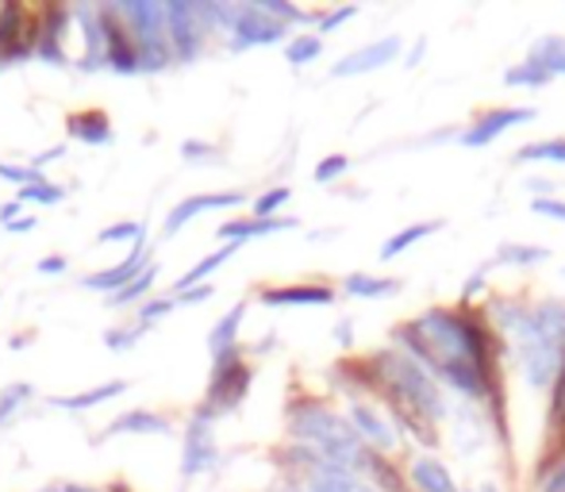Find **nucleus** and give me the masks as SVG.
<instances>
[{
	"label": "nucleus",
	"instance_id": "nucleus-1",
	"mask_svg": "<svg viewBox=\"0 0 565 492\" xmlns=\"http://www.w3.org/2000/svg\"><path fill=\"white\" fill-rule=\"evenodd\" d=\"M492 319L500 324V331L512 339V350H515V362H520V373L531 389L539 393H551L554 378L562 373L565 365V350L554 347L535 324V308L520 300H492Z\"/></svg>",
	"mask_w": 565,
	"mask_h": 492
},
{
	"label": "nucleus",
	"instance_id": "nucleus-2",
	"mask_svg": "<svg viewBox=\"0 0 565 492\" xmlns=\"http://www.w3.org/2000/svg\"><path fill=\"white\" fill-rule=\"evenodd\" d=\"M370 365L377 370V393H381L384 401L408 404V408H415L420 416H427L431 424L446 416V396H443V389H438V381L431 378L415 358H408L404 350H396V347L373 350Z\"/></svg>",
	"mask_w": 565,
	"mask_h": 492
},
{
	"label": "nucleus",
	"instance_id": "nucleus-3",
	"mask_svg": "<svg viewBox=\"0 0 565 492\" xmlns=\"http://www.w3.org/2000/svg\"><path fill=\"white\" fill-rule=\"evenodd\" d=\"M123 15V23L131 28L139 43V69L143 74H159V69L174 66V46H170V28H166V4L154 0H131V4H116Z\"/></svg>",
	"mask_w": 565,
	"mask_h": 492
},
{
	"label": "nucleus",
	"instance_id": "nucleus-4",
	"mask_svg": "<svg viewBox=\"0 0 565 492\" xmlns=\"http://www.w3.org/2000/svg\"><path fill=\"white\" fill-rule=\"evenodd\" d=\"M250 385H254V370H250L247 362H242L239 347L235 350H224L219 358H211V378H208V408L216 412V416H224V412H235L242 401H247Z\"/></svg>",
	"mask_w": 565,
	"mask_h": 492
},
{
	"label": "nucleus",
	"instance_id": "nucleus-5",
	"mask_svg": "<svg viewBox=\"0 0 565 492\" xmlns=\"http://www.w3.org/2000/svg\"><path fill=\"white\" fill-rule=\"evenodd\" d=\"M39 39V8H28L20 0L0 4V62H28L35 54Z\"/></svg>",
	"mask_w": 565,
	"mask_h": 492
},
{
	"label": "nucleus",
	"instance_id": "nucleus-6",
	"mask_svg": "<svg viewBox=\"0 0 565 492\" xmlns=\"http://www.w3.org/2000/svg\"><path fill=\"white\" fill-rule=\"evenodd\" d=\"M97 23H100V39H105V66L123 77L143 74V69H139V43H135V35H131L128 23H123L120 8L100 4Z\"/></svg>",
	"mask_w": 565,
	"mask_h": 492
},
{
	"label": "nucleus",
	"instance_id": "nucleus-7",
	"mask_svg": "<svg viewBox=\"0 0 565 492\" xmlns=\"http://www.w3.org/2000/svg\"><path fill=\"white\" fill-rule=\"evenodd\" d=\"M211 419H216V412H211L208 404L196 408L193 419H188L185 447H182V473L185 478H200V473L216 470L219 450H216V435H211Z\"/></svg>",
	"mask_w": 565,
	"mask_h": 492
},
{
	"label": "nucleus",
	"instance_id": "nucleus-8",
	"mask_svg": "<svg viewBox=\"0 0 565 492\" xmlns=\"http://www.w3.org/2000/svg\"><path fill=\"white\" fill-rule=\"evenodd\" d=\"M166 28H170V46H174V62H193L204 51V35L208 23L200 15V4L188 0H170L166 4Z\"/></svg>",
	"mask_w": 565,
	"mask_h": 492
},
{
	"label": "nucleus",
	"instance_id": "nucleus-9",
	"mask_svg": "<svg viewBox=\"0 0 565 492\" xmlns=\"http://www.w3.org/2000/svg\"><path fill=\"white\" fill-rule=\"evenodd\" d=\"M289 35V28L273 15H265L258 4H239L231 28V51H250V46H273Z\"/></svg>",
	"mask_w": 565,
	"mask_h": 492
},
{
	"label": "nucleus",
	"instance_id": "nucleus-10",
	"mask_svg": "<svg viewBox=\"0 0 565 492\" xmlns=\"http://www.w3.org/2000/svg\"><path fill=\"white\" fill-rule=\"evenodd\" d=\"M535 108H489L485 116H477L466 131H458V143L466 146H489L492 139H500L508 128H520V123L535 120Z\"/></svg>",
	"mask_w": 565,
	"mask_h": 492
},
{
	"label": "nucleus",
	"instance_id": "nucleus-11",
	"mask_svg": "<svg viewBox=\"0 0 565 492\" xmlns=\"http://www.w3.org/2000/svg\"><path fill=\"white\" fill-rule=\"evenodd\" d=\"M400 46H404V43H400V35H381V39H373V43H366V46H358V51L343 54V58L332 66V77H358V74H373V69L389 66V62L396 58Z\"/></svg>",
	"mask_w": 565,
	"mask_h": 492
},
{
	"label": "nucleus",
	"instance_id": "nucleus-12",
	"mask_svg": "<svg viewBox=\"0 0 565 492\" xmlns=\"http://www.w3.org/2000/svg\"><path fill=\"white\" fill-rule=\"evenodd\" d=\"M151 265V250H146V243H135L131 247V254H123L116 265H108V270H100V273H89V277L82 281L89 293H108V296H116L123 285H131V281L139 277V273Z\"/></svg>",
	"mask_w": 565,
	"mask_h": 492
},
{
	"label": "nucleus",
	"instance_id": "nucleus-13",
	"mask_svg": "<svg viewBox=\"0 0 565 492\" xmlns=\"http://www.w3.org/2000/svg\"><path fill=\"white\" fill-rule=\"evenodd\" d=\"M247 205V193L242 189H227V193H200V197H185L182 205L170 208L166 223H162V236H177L193 216H204V212H216V208H239Z\"/></svg>",
	"mask_w": 565,
	"mask_h": 492
},
{
	"label": "nucleus",
	"instance_id": "nucleus-14",
	"mask_svg": "<svg viewBox=\"0 0 565 492\" xmlns=\"http://www.w3.org/2000/svg\"><path fill=\"white\" fill-rule=\"evenodd\" d=\"M347 419H350V427H355V431L366 439V447H373L377 455H389V450H396V447H400L396 427H392L389 419H384L381 412L373 408V404H366V401H350Z\"/></svg>",
	"mask_w": 565,
	"mask_h": 492
},
{
	"label": "nucleus",
	"instance_id": "nucleus-15",
	"mask_svg": "<svg viewBox=\"0 0 565 492\" xmlns=\"http://www.w3.org/2000/svg\"><path fill=\"white\" fill-rule=\"evenodd\" d=\"M258 300L265 308H316V304H335V288L324 285V281H301V285H273V288H262Z\"/></svg>",
	"mask_w": 565,
	"mask_h": 492
},
{
	"label": "nucleus",
	"instance_id": "nucleus-16",
	"mask_svg": "<svg viewBox=\"0 0 565 492\" xmlns=\"http://www.w3.org/2000/svg\"><path fill=\"white\" fill-rule=\"evenodd\" d=\"M301 228V220H293V216H273V220H227L216 228L219 239H227V243H247V239H262V236H278V231H296Z\"/></svg>",
	"mask_w": 565,
	"mask_h": 492
},
{
	"label": "nucleus",
	"instance_id": "nucleus-17",
	"mask_svg": "<svg viewBox=\"0 0 565 492\" xmlns=\"http://www.w3.org/2000/svg\"><path fill=\"white\" fill-rule=\"evenodd\" d=\"M66 131H69V139H82L85 146H108V143H112V120H108V112H100V108L74 112L66 120Z\"/></svg>",
	"mask_w": 565,
	"mask_h": 492
},
{
	"label": "nucleus",
	"instance_id": "nucleus-18",
	"mask_svg": "<svg viewBox=\"0 0 565 492\" xmlns=\"http://www.w3.org/2000/svg\"><path fill=\"white\" fill-rule=\"evenodd\" d=\"M166 431H170V419L166 416L135 408V412H123V416H116L100 439H116V435H166Z\"/></svg>",
	"mask_w": 565,
	"mask_h": 492
},
{
	"label": "nucleus",
	"instance_id": "nucleus-19",
	"mask_svg": "<svg viewBox=\"0 0 565 492\" xmlns=\"http://www.w3.org/2000/svg\"><path fill=\"white\" fill-rule=\"evenodd\" d=\"M123 393H128V381H105V385H93L74 396H51V404L62 412H85V408H97V404H105V401H116V396H123Z\"/></svg>",
	"mask_w": 565,
	"mask_h": 492
},
{
	"label": "nucleus",
	"instance_id": "nucleus-20",
	"mask_svg": "<svg viewBox=\"0 0 565 492\" xmlns=\"http://www.w3.org/2000/svg\"><path fill=\"white\" fill-rule=\"evenodd\" d=\"M412 485L420 492H458V485H454L450 470H446L438 458L423 455L412 462Z\"/></svg>",
	"mask_w": 565,
	"mask_h": 492
},
{
	"label": "nucleus",
	"instance_id": "nucleus-21",
	"mask_svg": "<svg viewBox=\"0 0 565 492\" xmlns=\"http://www.w3.org/2000/svg\"><path fill=\"white\" fill-rule=\"evenodd\" d=\"M308 489L312 492H377L373 485H366L358 473H347V470H335L332 462H324L316 473L308 478Z\"/></svg>",
	"mask_w": 565,
	"mask_h": 492
},
{
	"label": "nucleus",
	"instance_id": "nucleus-22",
	"mask_svg": "<svg viewBox=\"0 0 565 492\" xmlns=\"http://www.w3.org/2000/svg\"><path fill=\"white\" fill-rule=\"evenodd\" d=\"M435 231H443V220H420V223H408V228H400L396 236L384 239L381 247V262H392V258H400L404 250H412L415 243H423L427 236H435Z\"/></svg>",
	"mask_w": 565,
	"mask_h": 492
},
{
	"label": "nucleus",
	"instance_id": "nucleus-23",
	"mask_svg": "<svg viewBox=\"0 0 565 492\" xmlns=\"http://www.w3.org/2000/svg\"><path fill=\"white\" fill-rule=\"evenodd\" d=\"M343 293L362 296V300H381V296L400 293V281L396 277H373V273H347V277H343Z\"/></svg>",
	"mask_w": 565,
	"mask_h": 492
},
{
	"label": "nucleus",
	"instance_id": "nucleus-24",
	"mask_svg": "<svg viewBox=\"0 0 565 492\" xmlns=\"http://www.w3.org/2000/svg\"><path fill=\"white\" fill-rule=\"evenodd\" d=\"M235 254H239V243H224V250H216V254L200 258V262H196L193 270H185L182 277L174 281V296H182V293H188V288H196L204 277H208V273H216L224 262H231Z\"/></svg>",
	"mask_w": 565,
	"mask_h": 492
},
{
	"label": "nucleus",
	"instance_id": "nucleus-25",
	"mask_svg": "<svg viewBox=\"0 0 565 492\" xmlns=\"http://www.w3.org/2000/svg\"><path fill=\"white\" fill-rule=\"evenodd\" d=\"M242 311H247V304H235V308L227 311V316L219 319L216 327H211V335H208V350H211V358H219V354H224V350H235V347H239Z\"/></svg>",
	"mask_w": 565,
	"mask_h": 492
},
{
	"label": "nucleus",
	"instance_id": "nucleus-26",
	"mask_svg": "<svg viewBox=\"0 0 565 492\" xmlns=\"http://www.w3.org/2000/svg\"><path fill=\"white\" fill-rule=\"evenodd\" d=\"M535 324L554 347L565 350V304L562 300H543L535 304Z\"/></svg>",
	"mask_w": 565,
	"mask_h": 492
},
{
	"label": "nucleus",
	"instance_id": "nucleus-27",
	"mask_svg": "<svg viewBox=\"0 0 565 492\" xmlns=\"http://www.w3.org/2000/svg\"><path fill=\"white\" fill-rule=\"evenodd\" d=\"M512 162L515 166H528V162H554V166H565V139H539V143H523Z\"/></svg>",
	"mask_w": 565,
	"mask_h": 492
},
{
	"label": "nucleus",
	"instance_id": "nucleus-28",
	"mask_svg": "<svg viewBox=\"0 0 565 492\" xmlns=\"http://www.w3.org/2000/svg\"><path fill=\"white\" fill-rule=\"evenodd\" d=\"M531 62L546 69V74H565V39L562 35H543L531 46Z\"/></svg>",
	"mask_w": 565,
	"mask_h": 492
},
{
	"label": "nucleus",
	"instance_id": "nucleus-29",
	"mask_svg": "<svg viewBox=\"0 0 565 492\" xmlns=\"http://www.w3.org/2000/svg\"><path fill=\"white\" fill-rule=\"evenodd\" d=\"M373 478V489L377 492H408V481H404V473H400V466H392L384 455H377L373 450V458H370V470H366Z\"/></svg>",
	"mask_w": 565,
	"mask_h": 492
},
{
	"label": "nucleus",
	"instance_id": "nucleus-30",
	"mask_svg": "<svg viewBox=\"0 0 565 492\" xmlns=\"http://www.w3.org/2000/svg\"><path fill=\"white\" fill-rule=\"evenodd\" d=\"M504 85H512V89H543V85H551V74H546L539 62H523V66H512L504 74Z\"/></svg>",
	"mask_w": 565,
	"mask_h": 492
},
{
	"label": "nucleus",
	"instance_id": "nucleus-31",
	"mask_svg": "<svg viewBox=\"0 0 565 492\" xmlns=\"http://www.w3.org/2000/svg\"><path fill=\"white\" fill-rule=\"evenodd\" d=\"M551 258V250L546 247H523V243H504L497 247V262L500 265H539Z\"/></svg>",
	"mask_w": 565,
	"mask_h": 492
},
{
	"label": "nucleus",
	"instance_id": "nucleus-32",
	"mask_svg": "<svg viewBox=\"0 0 565 492\" xmlns=\"http://www.w3.org/2000/svg\"><path fill=\"white\" fill-rule=\"evenodd\" d=\"M319 54H324V39L319 35H296L285 43V58L289 66H308V62H316Z\"/></svg>",
	"mask_w": 565,
	"mask_h": 492
},
{
	"label": "nucleus",
	"instance_id": "nucleus-33",
	"mask_svg": "<svg viewBox=\"0 0 565 492\" xmlns=\"http://www.w3.org/2000/svg\"><path fill=\"white\" fill-rule=\"evenodd\" d=\"M154 277H159V265L151 262L143 273H139L135 281H131V285H123L120 293L112 296V304H143V300H146V293L154 288Z\"/></svg>",
	"mask_w": 565,
	"mask_h": 492
},
{
	"label": "nucleus",
	"instance_id": "nucleus-34",
	"mask_svg": "<svg viewBox=\"0 0 565 492\" xmlns=\"http://www.w3.org/2000/svg\"><path fill=\"white\" fill-rule=\"evenodd\" d=\"M66 200V189L54 182H35V185H23L20 189V205H62Z\"/></svg>",
	"mask_w": 565,
	"mask_h": 492
},
{
	"label": "nucleus",
	"instance_id": "nucleus-35",
	"mask_svg": "<svg viewBox=\"0 0 565 492\" xmlns=\"http://www.w3.org/2000/svg\"><path fill=\"white\" fill-rule=\"evenodd\" d=\"M289 197H293L289 185H273V189H265L262 197H254V220H273L278 208L289 205Z\"/></svg>",
	"mask_w": 565,
	"mask_h": 492
},
{
	"label": "nucleus",
	"instance_id": "nucleus-36",
	"mask_svg": "<svg viewBox=\"0 0 565 492\" xmlns=\"http://www.w3.org/2000/svg\"><path fill=\"white\" fill-rule=\"evenodd\" d=\"M143 236H146V228L139 220H120V223H112V228H105L100 231V243H143Z\"/></svg>",
	"mask_w": 565,
	"mask_h": 492
},
{
	"label": "nucleus",
	"instance_id": "nucleus-37",
	"mask_svg": "<svg viewBox=\"0 0 565 492\" xmlns=\"http://www.w3.org/2000/svg\"><path fill=\"white\" fill-rule=\"evenodd\" d=\"M23 401H31V385H8L4 393H0V427L23 408Z\"/></svg>",
	"mask_w": 565,
	"mask_h": 492
},
{
	"label": "nucleus",
	"instance_id": "nucleus-38",
	"mask_svg": "<svg viewBox=\"0 0 565 492\" xmlns=\"http://www.w3.org/2000/svg\"><path fill=\"white\" fill-rule=\"evenodd\" d=\"M551 431L565 435V365H562V373L554 378V385H551Z\"/></svg>",
	"mask_w": 565,
	"mask_h": 492
},
{
	"label": "nucleus",
	"instance_id": "nucleus-39",
	"mask_svg": "<svg viewBox=\"0 0 565 492\" xmlns=\"http://www.w3.org/2000/svg\"><path fill=\"white\" fill-rule=\"evenodd\" d=\"M174 308H177L174 296H162V300H143V304H139V327H143V331H146V327H151V324H159V319H166Z\"/></svg>",
	"mask_w": 565,
	"mask_h": 492
},
{
	"label": "nucleus",
	"instance_id": "nucleus-40",
	"mask_svg": "<svg viewBox=\"0 0 565 492\" xmlns=\"http://www.w3.org/2000/svg\"><path fill=\"white\" fill-rule=\"evenodd\" d=\"M350 170V158L347 154H327L324 162L316 166V182L319 185H327V182H335V177H343Z\"/></svg>",
	"mask_w": 565,
	"mask_h": 492
},
{
	"label": "nucleus",
	"instance_id": "nucleus-41",
	"mask_svg": "<svg viewBox=\"0 0 565 492\" xmlns=\"http://www.w3.org/2000/svg\"><path fill=\"white\" fill-rule=\"evenodd\" d=\"M0 177L4 182H12V185H35V182H43V174H35L31 166H15V162H0Z\"/></svg>",
	"mask_w": 565,
	"mask_h": 492
},
{
	"label": "nucleus",
	"instance_id": "nucleus-42",
	"mask_svg": "<svg viewBox=\"0 0 565 492\" xmlns=\"http://www.w3.org/2000/svg\"><path fill=\"white\" fill-rule=\"evenodd\" d=\"M139 335H143V327H112V331H105V342L108 350H131L139 342Z\"/></svg>",
	"mask_w": 565,
	"mask_h": 492
},
{
	"label": "nucleus",
	"instance_id": "nucleus-43",
	"mask_svg": "<svg viewBox=\"0 0 565 492\" xmlns=\"http://www.w3.org/2000/svg\"><path fill=\"white\" fill-rule=\"evenodd\" d=\"M358 15V4H343V8H335V12H327V15H319V23H316V31L319 35H332L339 23H347V20H355Z\"/></svg>",
	"mask_w": 565,
	"mask_h": 492
},
{
	"label": "nucleus",
	"instance_id": "nucleus-44",
	"mask_svg": "<svg viewBox=\"0 0 565 492\" xmlns=\"http://www.w3.org/2000/svg\"><path fill=\"white\" fill-rule=\"evenodd\" d=\"M539 492H565V458L546 466L543 478H539Z\"/></svg>",
	"mask_w": 565,
	"mask_h": 492
},
{
	"label": "nucleus",
	"instance_id": "nucleus-45",
	"mask_svg": "<svg viewBox=\"0 0 565 492\" xmlns=\"http://www.w3.org/2000/svg\"><path fill=\"white\" fill-rule=\"evenodd\" d=\"M182 158H188V162H208V158H219V151L211 143H200V139H185V143H182Z\"/></svg>",
	"mask_w": 565,
	"mask_h": 492
},
{
	"label": "nucleus",
	"instance_id": "nucleus-46",
	"mask_svg": "<svg viewBox=\"0 0 565 492\" xmlns=\"http://www.w3.org/2000/svg\"><path fill=\"white\" fill-rule=\"evenodd\" d=\"M531 208H535L539 216H551V220H562V223H565V200L539 197V200H531Z\"/></svg>",
	"mask_w": 565,
	"mask_h": 492
},
{
	"label": "nucleus",
	"instance_id": "nucleus-47",
	"mask_svg": "<svg viewBox=\"0 0 565 492\" xmlns=\"http://www.w3.org/2000/svg\"><path fill=\"white\" fill-rule=\"evenodd\" d=\"M62 151H66V146H51V151H43V154H35V158L28 162L31 170H35V174H43L46 166H51V162H58L62 158Z\"/></svg>",
	"mask_w": 565,
	"mask_h": 492
},
{
	"label": "nucleus",
	"instance_id": "nucleus-48",
	"mask_svg": "<svg viewBox=\"0 0 565 492\" xmlns=\"http://www.w3.org/2000/svg\"><path fill=\"white\" fill-rule=\"evenodd\" d=\"M481 288H485V270H481V273H474V277H469L466 285H461V308H466V304L474 300V296L481 293Z\"/></svg>",
	"mask_w": 565,
	"mask_h": 492
},
{
	"label": "nucleus",
	"instance_id": "nucleus-49",
	"mask_svg": "<svg viewBox=\"0 0 565 492\" xmlns=\"http://www.w3.org/2000/svg\"><path fill=\"white\" fill-rule=\"evenodd\" d=\"M211 296V285H196V288H188V293H182V296H174L177 304H204Z\"/></svg>",
	"mask_w": 565,
	"mask_h": 492
},
{
	"label": "nucleus",
	"instance_id": "nucleus-50",
	"mask_svg": "<svg viewBox=\"0 0 565 492\" xmlns=\"http://www.w3.org/2000/svg\"><path fill=\"white\" fill-rule=\"evenodd\" d=\"M66 258L62 254H51V258H43V262H39V273H51V277H58V273H66Z\"/></svg>",
	"mask_w": 565,
	"mask_h": 492
},
{
	"label": "nucleus",
	"instance_id": "nucleus-51",
	"mask_svg": "<svg viewBox=\"0 0 565 492\" xmlns=\"http://www.w3.org/2000/svg\"><path fill=\"white\" fill-rule=\"evenodd\" d=\"M35 216H20V220L4 223V231H12V236H28V231H35Z\"/></svg>",
	"mask_w": 565,
	"mask_h": 492
},
{
	"label": "nucleus",
	"instance_id": "nucleus-52",
	"mask_svg": "<svg viewBox=\"0 0 565 492\" xmlns=\"http://www.w3.org/2000/svg\"><path fill=\"white\" fill-rule=\"evenodd\" d=\"M335 342H339V347H350V342H355V327H350V319L335 324Z\"/></svg>",
	"mask_w": 565,
	"mask_h": 492
},
{
	"label": "nucleus",
	"instance_id": "nucleus-53",
	"mask_svg": "<svg viewBox=\"0 0 565 492\" xmlns=\"http://www.w3.org/2000/svg\"><path fill=\"white\" fill-rule=\"evenodd\" d=\"M12 220H20V200H12V205L0 208V223H12Z\"/></svg>",
	"mask_w": 565,
	"mask_h": 492
},
{
	"label": "nucleus",
	"instance_id": "nucleus-54",
	"mask_svg": "<svg viewBox=\"0 0 565 492\" xmlns=\"http://www.w3.org/2000/svg\"><path fill=\"white\" fill-rule=\"evenodd\" d=\"M528 189L535 193V200H539V197H546V193H551L554 185H551V182H543V177H535V182H528Z\"/></svg>",
	"mask_w": 565,
	"mask_h": 492
},
{
	"label": "nucleus",
	"instance_id": "nucleus-55",
	"mask_svg": "<svg viewBox=\"0 0 565 492\" xmlns=\"http://www.w3.org/2000/svg\"><path fill=\"white\" fill-rule=\"evenodd\" d=\"M423 51H427V43H423V39H420V43H415V51L408 54V66H415V62L423 58Z\"/></svg>",
	"mask_w": 565,
	"mask_h": 492
},
{
	"label": "nucleus",
	"instance_id": "nucleus-56",
	"mask_svg": "<svg viewBox=\"0 0 565 492\" xmlns=\"http://www.w3.org/2000/svg\"><path fill=\"white\" fill-rule=\"evenodd\" d=\"M46 492H100V489H85V485H62V489H46Z\"/></svg>",
	"mask_w": 565,
	"mask_h": 492
},
{
	"label": "nucleus",
	"instance_id": "nucleus-57",
	"mask_svg": "<svg viewBox=\"0 0 565 492\" xmlns=\"http://www.w3.org/2000/svg\"><path fill=\"white\" fill-rule=\"evenodd\" d=\"M273 492H312V489H301V485H278Z\"/></svg>",
	"mask_w": 565,
	"mask_h": 492
},
{
	"label": "nucleus",
	"instance_id": "nucleus-58",
	"mask_svg": "<svg viewBox=\"0 0 565 492\" xmlns=\"http://www.w3.org/2000/svg\"><path fill=\"white\" fill-rule=\"evenodd\" d=\"M0 69H8V66H4V62H0Z\"/></svg>",
	"mask_w": 565,
	"mask_h": 492
}]
</instances>
